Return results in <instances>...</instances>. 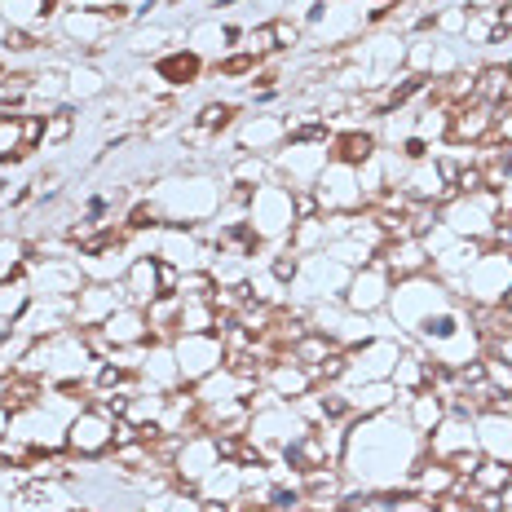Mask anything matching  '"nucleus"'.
<instances>
[{"label":"nucleus","instance_id":"46","mask_svg":"<svg viewBox=\"0 0 512 512\" xmlns=\"http://www.w3.org/2000/svg\"><path fill=\"white\" fill-rule=\"evenodd\" d=\"M261 67H265V62H261V58H252V53H243V49H230L221 62H212L217 80H248V84H252V76H256Z\"/></svg>","mask_w":512,"mask_h":512},{"label":"nucleus","instance_id":"29","mask_svg":"<svg viewBox=\"0 0 512 512\" xmlns=\"http://www.w3.org/2000/svg\"><path fill=\"white\" fill-rule=\"evenodd\" d=\"M376 261L393 274V283L415 279V274H429V252H424L420 239H389L376 252Z\"/></svg>","mask_w":512,"mask_h":512},{"label":"nucleus","instance_id":"23","mask_svg":"<svg viewBox=\"0 0 512 512\" xmlns=\"http://www.w3.org/2000/svg\"><path fill=\"white\" fill-rule=\"evenodd\" d=\"M120 305H128L124 283H84L76 296V327H102Z\"/></svg>","mask_w":512,"mask_h":512},{"label":"nucleus","instance_id":"40","mask_svg":"<svg viewBox=\"0 0 512 512\" xmlns=\"http://www.w3.org/2000/svg\"><path fill=\"white\" fill-rule=\"evenodd\" d=\"M217 327V305L212 296H199V301H181L177 309V336H199Z\"/></svg>","mask_w":512,"mask_h":512},{"label":"nucleus","instance_id":"43","mask_svg":"<svg viewBox=\"0 0 512 512\" xmlns=\"http://www.w3.org/2000/svg\"><path fill=\"white\" fill-rule=\"evenodd\" d=\"M287 248H292L296 256H314V252H323V248H327V226H323V217H305V221H296L292 234H287Z\"/></svg>","mask_w":512,"mask_h":512},{"label":"nucleus","instance_id":"50","mask_svg":"<svg viewBox=\"0 0 512 512\" xmlns=\"http://www.w3.org/2000/svg\"><path fill=\"white\" fill-rule=\"evenodd\" d=\"M18 137H23L27 155L45 151V111H23L18 115Z\"/></svg>","mask_w":512,"mask_h":512},{"label":"nucleus","instance_id":"10","mask_svg":"<svg viewBox=\"0 0 512 512\" xmlns=\"http://www.w3.org/2000/svg\"><path fill=\"white\" fill-rule=\"evenodd\" d=\"M407 336H371L367 345L349 349V371L340 380V389H354V384H371V380H389L393 367L402 358Z\"/></svg>","mask_w":512,"mask_h":512},{"label":"nucleus","instance_id":"9","mask_svg":"<svg viewBox=\"0 0 512 512\" xmlns=\"http://www.w3.org/2000/svg\"><path fill=\"white\" fill-rule=\"evenodd\" d=\"M230 133H234V151L274 159L287 146V115L283 111H261V106H256V111L239 115V124H234Z\"/></svg>","mask_w":512,"mask_h":512},{"label":"nucleus","instance_id":"51","mask_svg":"<svg viewBox=\"0 0 512 512\" xmlns=\"http://www.w3.org/2000/svg\"><path fill=\"white\" fill-rule=\"evenodd\" d=\"M212 292H217V279L208 270H181V283H177L181 301H199V296H212Z\"/></svg>","mask_w":512,"mask_h":512},{"label":"nucleus","instance_id":"56","mask_svg":"<svg viewBox=\"0 0 512 512\" xmlns=\"http://www.w3.org/2000/svg\"><path fill=\"white\" fill-rule=\"evenodd\" d=\"M495 137H499V142H508V146H512V106H508V111H499V124H495Z\"/></svg>","mask_w":512,"mask_h":512},{"label":"nucleus","instance_id":"25","mask_svg":"<svg viewBox=\"0 0 512 512\" xmlns=\"http://www.w3.org/2000/svg\"><path fill=\"white\" fill-rule=\"evenodd\" d=\"M102 336L111 340L115 349H142V345H155L151 318H146V309H137V305H120V309H115V314L102 323Z\"/></svg>","mask_w":512,"mask_h":512},{"label":"nucleus","instance_id":"3","mask_svg":"<svg viewBox=\"0 0 512 512\" xmlns=\"http://www.w3.org/2000/svg\"><path fill=\"white\" fill-rule=\"evenodd\" d=\"M455 301H460V296H455L442 279H433V274H415V279L393 283L384 314H389L393 323H398V332L411 340L424 323H429L433 314H442V309H446V305H455Z\"/></svg>","mask_w":512,"mask_h":512},{"label":"nucleus","instance_id":"61","mask_svg":"<svg viewBox=\"0 0 512 512\" xmlns=\"http://www.w3.org/2000/svg\"><path fill=\"white\" fill-rule=\"evenodd\" d=\"M508 67H512V62H508Z\"/></svg>","mask_w":512,"mask_h":512},{"label":"nucleus","instance_id":"28","mask_svg":"<svg viewBox=\"0 0 512 512\" xmlns=\"http://www.w3.org/2000/svg\"><path fill=\"white\" fill-rule=\"evenodd\" d=\"M261 384L274 393V398H283V402H296V398H305V393L318 389V384H314V371L301 367V362H292V358L270 362V367L261 371Z\"/></svg>","mask_w":512,"mask_h":512},{"label":"nucleus","instance_id":"52","mask_svg":"<svg viewBox=\"0 0 512 512\" xmlns=\"http://www.w3.org/2000/svg\"><path fill=\"white\" fill-rule=\"evenodd\" d=\"M31 455H36V451H31V446H27L18 433H5V437H0V468H27Z\"/></svg>","mask_w":512,"mask_h":512},{"label":"nucleus","instance_id":"37","mask_svg":"<svg viewBox=\"0 0 512 512\" xmlns=\"http://www.w3.org/2000/svg\"><path fill=\"white\" fill-rule=\"evenodd\" d=\"M243 495V468L234 460H221L212 473L199 482V499H221V504H234Z\"/></svg>","mask_w":512,"mask_h":512},{"label":"nucleus","instance_id":"55","mask_svg":"<svg viewBox=\"0 0 512 512\" xmlns=\"http://www.w3.org/2000/svg\"><path fill=\"white\" fill-rule=\"evenodd\" d=\"M292 204H296V221L323 217V208H318V195H314V190H292Z\"/></svg>","mask_w":512,"mask_h":512},{"label":"nucleus","instance_id":"47","mask_svg":"<svg viewBox=\"0 0 512 512\" xmlns=\"http://www.w3.org/2000/svg\"><path fill=\"white\" fill-rule=\"evenodd\" d=\"M270 31H274V49H279L283 58L292 49L305 45V23H301V18H292V14H274L270 18Z\"/></svg>","mask_w":512,"mask_h":512},{"label":"nucleus","instance_id":"21","mask_svg":"<svg viewBox=\"0 0 512 512\" xmlns=\"http://www.w3.org/2000/svg\"><path fill=\"white\" fill-rule=\"evenodd\" d=\"M151 76H155V80H164L168 89H195V84L208 76V62L199 58L195 49L177 45V49L159 53V58L151 62Z\"/></svg>","mask_w":512,"mask_h":512},{"label":"nucleus","instance_id":"49","mask_svg":"<svg viewBox=\"0 0 512 512\" xmlns=\"http://www.w3.org/2000/svg\"><path fill=\"white\" fill-rule=\"evenodd\" d=\"M508 482H512V464H504V460H482V468L473 473V486L490 490V495H499Z\"/></svg>","mask_w":512,"mask_h":512},{"label":"nucleus","instance_id":"45","mask_svg":"<svg viewBox=\"0 0 512 512\" xmlns=\"http://www.w3.org/2000/svg\"><path fill=\"white\" fill-rule=\"evenodd\" d=\"M323 252L332 256V261L345 265V270H362V265H371V261H376V252H371L367 243H358L354 234H340V239H332Z\"/></svg>","mask_w":512,"mask_h":512},{"label":"nucleus","instance_id":"6","mask_svg":"<svg viewBox=\"0 0 512 512\" xmlns=\"http://www.w3.org/2000/svg\"><path fill=\"white\" fill-rule=\"evenodd\" d=\"M499 212H504V204H499L495 190H482V195H455L446 199L442 208H437V217H442V226L451 234H460V239H482L495 230Z\"/></svg>","mask_w":512,"mask_h":512},{"label":"nucleus","instance_id":"19","mask_svg":"<svg viewBox=\"0 0 512 512\" xmlns=\"http://www.w3.org/2000/svg\"><path fill=\"white\" fill-rule=\"evenodd\" d=\"M468 446H477V424H473V415H464V411H446L442 424L424 437V451L442 464L451 460V455L468 451Z\"/></svg>","mask_w":512,"mask_h":512},{"label":"nucleus","instance_id":"31","mask_svg":"<svg viewBox=\"0 0 512 512\" xmlns=\"http://www.w3.org/2000/svg\"><path fill=\"white\" fill-rule=\"evenodd\" d=\"M455 482H460V477L451 473V464H442V460H433V455H424V460L415 464V473H411L407 490H411L415 499H424V504H433V499L451 495Z\"/></svg>","mask_w":512,"mask_h":512},{"label":"nucleus","instance_id":"34","mask_svg":"<svg viewBox=\"0 0 512 512\" xmlns=\"http://www.w3.org/2000/svg\"><path fill=\"white\" fill-rule=\"evenodd\" d=\"M239 115H243V102H234V98H208L195 115H190V124H195L199 133H208L212 142H221V133H230V128L239 124Z\"/></svg>","mask_w":512,"mask_h":512},{"label":"nucleus","instance_id":"17","mask_svg":"<svg viewBox=\"0 0 512 512\" xmlns=\"http://www.w3.org/2000/svg\"><path fill=\"white\" fill-rule=\"evenodd\" d=\"M389 292H393V274L384 270L380 261H371L349 274V287L340 301H345V309H354V314L376 318V314H384V305H389Z\"/></svg>","mask_w":512,"mask_h":512},{"label":"nucleus","instance_id":"2","mask_svg":"<svg viewBox=\"0 0 512 512\" xmlns=\"http://www.w3.org/2000/svg\"><path fill=\"white\" fill-rule=\"evenodd\" d=\"M151 204L159 212V226H204L221 212L226 199V181L217 173H199V168H181V173L151 181Z\"/></svg>","mask_w":512,"mask_h":512},{"label":"nucleus","instance_id":"20","mask_svg":"<svg viewBox=\"0 0 512 512\" xmlns=\"http://www.w3.org/2000/svg\"><path fill=\"white\" fill-rule=\"evenodd\" d=\"M398 190L411 199V204H437V208H442L446 199H455V190L442 181V173H437L433 159H415V164L402 168Z\"/></svg>","mask_w":512,"mask_h":512},{"label":"nucleus","instance_id":"26","mask_svg":"<svg viewBox=\"0 0 512 512\" xmlns=\"http://www.w3.org/2000/svg\"><path fill=\"white\" fill-rule=\"evenodd\" d=\"M473 424H477V451H482L486 460L512 464V411L490 407L482 415H473Z\"/></svg>","mask_w":512,"mask_h":512},{"label":"nucleus","instance_id":"15","mask_svg":"<svg viewBox=\"0 0 512 512\" xmlns=\"http://www.w3.org/2000/svg\"><path fill=\"white\" fill-rule=\"evenodd\" d=\"M314 195H318V208H323V217H336V212H362V208H367V199H362V186H358V168L336 164V159H327V168L318 173Z\"/></svg>","mask_w":512,"mask_h":512},{"label":"nucleus","instance_id":"11","mask_svg":"<svg viewBox=\"0 0 512 512\" xmlns=\"http://www.w3.org/2000/svg\"><path fill=\"white\" fill-rule=\"evenodd\" d=\"M115 451V420H106L98 407H80V415L67 424V455L80 464H98Z\"/></svg>","mask_w":512,"mask_h":512},{"label":"nucleus","instance_id":"14","mask_svg":"<svg viewBox=\"0 0 512 512\" xmlns=\"http://www.w3.org/2000/svg\"><path fill=\"white\" fill-rule=\"evenodd\" d=\"M173 358L181 371V384H199L212 371H221L226 362V345L217 332H199V336H173Z\"/></svg>","mask_w":512,"mask_h":512},{"label":"nucleus","instance_id":"12","mask_svg":"<svg viewBox=\"0 0 512 512\" xmlns=\"http://www.w3.org/2000/svg\"><path fill=\"white\" fill-rule=\"evenodd\" d=\"M89 283L80 270L76 256H49V261H31L27 287L31 296H45V301H76L80 287Z\"/></svg>","mask_w":512,"mask_h":512},{"label":"nucleus","instance_id":"22","mask_svg":"<svg viewBox=\"0 0 512 512\" xmlns=\"http://www.w3.org/2000/svg\"><path fill=\"white\" fill-rule=\"evenodd\" d=\"M234 40H239V27L221 23V18H195V23H186V49H195L208 67L226 58L234 49Z\"/></svg>","mask_w":512,"mask_h":512},{"label":"nucleus","instance_id":"39","mask_svg":"<svg viewBox=\"0 0 512 512\" xmlns=\"http://www.w3.org/2000/svg\"><path fill=\"white\" fill-rule=\"evenodd\" d=\"M226 181L230 186H265V181H274V168H270V159L265 155H243V151H234L230 155V164H226Z\"/></svg>","mask_w":512,"mask_h":512},{"label":"nucleus","instance_id":"41","mask_svg":"<svg viewBox=\"0 0 512 512\" xmlns=\"http://www.w3.org/2000/svg\"><path fill=\"white\" fill-rule=\"evenodd\" d=\"M336 349H340V340H336V336H327V332H305V336L292 345V354H287V358L314 371V367H323V362L332 358Z\"/></svg>","mask_w":512,"mask_h":512},{"label":"nucleus","instance_id":"30","mask_svg":"<svg viewBox=\"0 0 512 512\" xmlns=\"http://www.w3.org/2000/svg\"><path fill=\"white\" fill-rule=\"evenodd\" d=\"M376 151H384L380 146V133L376 124H362V128H340V133L332 137V146H327V155L336 159V164H349V168H362Z\"/></svg>","mask_w":512,"mask_h":512},{"label":"nucleus","instance_id":"7","mask_svg":"<svg viewBox=\"0 0 512 512\" xmlns=\"http://www.w3.org/2000/svg\"><path fill=\"white\" fill-rule=\"evenodd\" d=\"M512 283V252L486 248L473 261V270L460 279V301L464 305H499Z\"/></svg>","mask_w":512,"mask_h":512},{"label":"nucleus","instance_id":"35","mask_svg":"<svg viewBox=\"0 0 512 512\" xmlns=\"http://www.w3.org/2000/svg\"><path fill=\"white\" fill-rule=\"evenodd\" d=\"M106 89H111V80H106V71L98 62H71L67 67V102H98L106 98Z\"/></svg>","mask_w":512,"mask_h":512},{"label":"nucleus","instance_id":"27","mask_svg":"<svg viewBox=\"0 0 512 512\" xmlns=\"http://www.w3.org/2000/svg\"><path fill=\"white\" fill-rule=\"evenodd\" d=\"M137 384H142V389H151V393H173L177 389L181 371H177V358H173V340H155V345H146Z\"/></svg>","mask_w":512,"mask_h":512},{"label":"nucleus","instance_id":"59","mask_svg":"<svg viewBox=\"0 0 512 512\" xmlns=\"http://www.w3.org/2000/svg\"><path fill=\"white\" fill-rule=\"evenodd\" d=\"M499 305H504L508 314H512V283H508V292H504V301H499Z\"/></svg>","mask_w":512,"mask_h":512},{"label":"nucleus","instance_id":"36","mask_svg":"<svg viewBox=\"0 0 512 512\" xmlns=\"http://www.w3.org/2000/svg\"><path fill=\"white\" fill-rule=\"evenodd\" d=\"M349 393V407L354 415H380V411H393L398 407V389H393V380H371V384H354Z\"/></svg>","mask_w":512,"mask_h":512},{"label":"nucleus","instance_id":"57","mask_svg":"<svg viewBox=\"0 0 512 512\" xmlns=\"http://www.w3.org/2000/svg\"><path fill=\"white\" fill-rule=\"evenodd\" d=\"M9 424H14V415H9V407H5V402H0V437L9 433Z\"/></svg>","mask_w":512,"mask_h":512},{"label":"nucleus","instance_id":"58","mask_svg":"<svg viewBox=\"0 0 512 512\" xmlns=\"http://www.w3.org/2000/svg\"><path fill=\"white\" fill-rule=\"evenodd\" d=\"M0 204H9V177H5V168H0Z\"/></svg>","mask_w":512,"mask_h":512},{"label":"nucleus","instance_id":"13","mask_svg":"<svg viewBox=\"0 0 512 512\" xmlns=\"http://www.w3.org/2000/svg\"><path fill=\"white\" fill-rule=\"evenodd\" d=\"M327 146H318V142H287L279 155L270 159V168H274V181L287 190H314V181L318 173L327 168Z\"/></svg>","mask_w":512,"mask_h":512},{"label":"nucleus","instance_id":"8","mask_svg":"<svg viewBox=\"0 0 512 512\" xmlns=\"http://www.w3.org/2000/svg\"><path fill=\"white\" fill-rule=\"evenodd\" d=\"M349 274L340 261H332L327 252H314V256H301V274L292 283V301L301 305H314V301H340L349 287Z\"/></svg>","mask_w":512,"mask_h":512},{"label":"nucleus","instance_id":"18","mask_svg":"<svg viewBox=\"0 0 512 512\" xmlns=\"http://www.w3.org/2000/svg\"><path fill=\"white\" fill-rule=\"evenodd\" d=\"M80 504L76 486L58 482V477H27V486L14 495V512H71Z\"/></svg>","mask_w":512,"mask_h":512},{"label":"nucleus","instance_id":"42","mask_svg":"<svg viewBox=\"0 0 512 512\" xmlns=\"http://www.w3.org/2000/svg\"><path fill=\"white\" fill-rule=\"evenodd\" d=\"M76 133H80V115H76V106H71V102L53 106V111L45 115V151H58V146H67Z\"/></svg>","mask_w":512,"mask_h":512},{"label":"nucleus","instance_id":"4","mask_svg":"<svg viewBox=\"0 0 512 512\" xmlns=\"http://www.w3.org/2000/svg\"><path fill=\"white\" fill-rule=\"evenodd\" d=\"M248 226H252V234L265 243V248H287V234H292V226H296L292 190L279 186V181L256 186L252 204H248Z\"/></svg>","mask_w":512,"mask_h":512},{"label":"nucleus","instance_id":"53","mask_svg":"<svg viewBox=\"0 0 512 512\" xmlns=\"http://www.w3.org/2000/svg\"><path fill=\"white\" fill-rule=\"evenodd\" d=\"M482 371L490 380V389L495 393H512V362L499 358V354H482Z\"/></svg>","mask_w":512,"mask_h":512},{"label":"nucleus","instance_id":"54","mask_svg":"<svg viewBox=\"0 0 512 512\" xmlns=\"http://www.w3.org/2000/svg\"><path fill=\"white\" fill-rule=\"evenodd\" d=\"M482 460H486V455L477 451V446H468V451L451 455V460H446V464H451V473H455V477H473L477 468H482Z\"/></svg>","mask_w":512,"mask_h":512},{"label":"nucleus","instance_id":"60","mask_svg":"<svg viewBox=\"0 0 512 512\" xmlns=\"http://www.w3.org/2000/svg\"><path fill=\"white\" fill-rule=\"evenodd\" d=\"M5 380H9V376H5V371H0V402H5Z\"/></svg>","mask_w":512,"mask_h":512},{"label":"nucleus","instance_id":"38","mask_svg":"<svg viewBox=\"0 0 512 512\" xmlns=\"http://www.w3.org/2000/svg\"><path fill=\"white\" fill-rule=\"evenodd\" d=\"M402 415H407V424L420 437H429L437 424H442V415H446V402L437 398L433 389H420V393H411V402L407 407H402Z\"/></svg>","mask_w":512,"mask_h":512},{"label":"nucleus","instance_id":"48","mask_svg":"<svg viewBox=\"0 0 512 512\" xmlns=\"http://www.w3.org/2000/svg\"><path fill=\"white\" fill-rule=\"evenodd\" d=\"M468 14H473L468 5H442V9L433 14V36H442V40H464Z\"/></svg>","mask_w":512,"mask_h":512},{"label":"nucleus","instance_id":"5","mask_svg":"<svg viewBox=\"0 0 512 512\" xmlns=\"http://www.w3.org/2000/svg\"><path fill=\"white\" fill-rule=\"evenodd\" d=\"M305 429H309V424L301 420V415H296L292 402H270V407L252 411V420H248V442L265 455V464H270V460H283V451H287V446H292Z\"/></svg>","mask_w":512,"mask_h":512},{"label":"nucleus","instance_id":"32","mask_svg":"<svg viewBox=\"0 0 512 512\" xmlns=\"http://www.w3.org/2000/svg\"><path fill=\"white\" fill-rule=\"evenodd\" d=\"M473 102L495 106V111H508L512 106V67L508 62H482V67H477Z\"/></svg>","mask_w":512,"mask_h":512},{"label":"nucleus","instance_id":"16","mask_svg":"<svg viewBox=\"0 0 512 512\" xmlns=\"http://www.w3.org/2000/svg\"><path fill=\"white\" fill-rule=\"evenodd\" d=\"M221 464L217 455V437L212 433H199V437H181L173 464H168V473H173V486L177 490H190V495H199V482L212 473V468Z\"/></svg>","mask_w":512,"mask_h":512},{"label":"nucleus","instance_id":"24","mask_svg":"<svg viewBox=\"0 0 512 512\" xmlns=\"http://www.w3.org/2000/svg\"><path fill=\"white\" fill-rule=\"evenodd\" d=\"M495 124H499V111L495 106H482V102H464L451 111V133L446 142H464V146H482L495 137Z\"/></svg>","mask_w":512,"mask_h":512},{"label":"nucleus","instance_id":"33","mask_svg":"<svg viewBox=\"0 0 512 512\" xmlns=\"http://www.w3.org/2000/svg\"><path fill=\"white\" fill-rule=\"evenodd\" d=\"M120 283H124L128 305L146 309L159 296V261H155V256H133V261H128V274Z\"/></svg>","mask_w":512,"mask_h":512},{"label":"nucleus","instance_id":"44","mask_svg":"<svg viewBox=\"0 0 512 512\" xmlns=\"http://www.w3.org/2000/svg\"><path fill=\"white\" fill-rule=\"evenodd\" d=\"M234 49L252 53V58H261V62L279 58V49H274V31H270V18H265V23H256V27H239V40H234Z\"/></svg>","mask_w":512,"mask_h":512},{"label":"nucleus","instance_id":"1","mask_svg":"<svg viewBox=\"0 0 512 512\" xmlns=\"http://www.w3.org/2000/svg\"><path fill=\"white\" fill-rule=\"evenodd\" d=\"M424 437L407 424L398 407L380 415H354L345 429V455H340V473L349 490H398L411 482L415 464L424 460Z\"/></svg>","mask_w":512,"mask_h":512}]
</instances>
